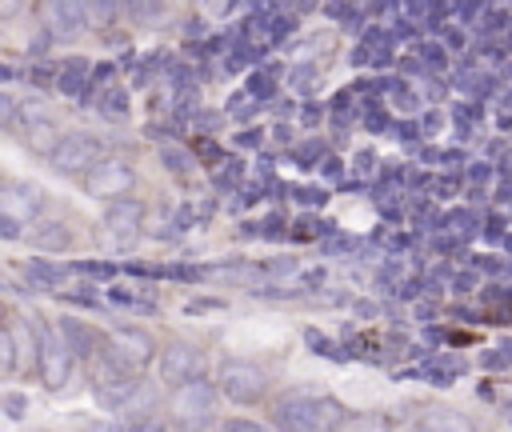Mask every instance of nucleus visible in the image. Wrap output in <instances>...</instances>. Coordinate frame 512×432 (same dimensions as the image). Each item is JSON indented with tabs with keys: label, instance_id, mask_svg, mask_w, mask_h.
Listing matches in <instances>:
<instances>
[{
	"label": "nucleus",
	"instance_id": "1",
	"mask_svg": "<svg viewBox=\"0 0 512 432\" xmlns=\"http://www.w3.org/2000/svg\"><path fill=\"white\" fill-rule=\"evenodd\" d=\"M84 376H88L92 396H96L104 408H116V404L128 396V388L136 384V372L124 368V364L104 348V340L84 356Z\"/></svg>",
	"mask_w": 512,
	"mask_h": 432
},
{
	"label": "nucleus",
	"instance_id": "2",
	"mask_svg": "<svg viewBox=\"0 0 512 432\" xmlns=\"http://www.w3.org/2000/svg\"><path fill=\"white\" fill-rule=\"evenodd\" d=\"M76 372V356L60 332V324H44L40 328V348H36V376L48 392H64L68 380Z\"/></svg>",
	"mask_w": 512,
	"mask_h": 432
},
{
	"label": "nucleus",
	"instance_id": "3",
	"mask_svg": "<svg viewBox=\"0 0 512 432\" xmlns=\"http://www.w3.org/2000/svg\"><path fill=\"white\" fill-rule=\"evenodd\" d=\"M100 156H104V144H100L92 132H60L56 144L44 152V160H48L52 172H60V176H76V180H80Z\"/></svg>",
	"mask_w": 512,
	"mask_h": 432
},
{
	"label": "nucleus",
	"instance_id": "4",
	"mask_svg": "<svg viewBox=\"0 0 512 432\" xmlns=\"http://www.w3.org/2000/svg\"><path fill=\"white\" fill-rule=\"evenodd\" d=\"M276 424L280 428H332L340 424V404L312 396V392H292L276 404Z\"/></svg>",
	"mask_w": 512,
	"mask_h": 432
},
{
	"label": "nucleus",
	"instance_id": "5",
	"mask_svg": "<svg viewBox=\"0 0 512 432\" xmlns=\"http://www.w3.org/2000/svg\"><path fill=\"white\" fill-rule=\"evenodd\" d=\"M168 412L176 424H208L212 412H216V388L188 376L180 384H172V396H168Z\"/></svg>",
	"mask_w": 512,
	"mask_h": 432
},
{
	"label": "nucleus",
	"instance_id": "6",
	"mask_svg": "<svg viewBox=\"0 0 512 432\" xmlns=\"http://www.w3.org/2000/svg\"><path fill=\"white\" fill-rule=\"evenodd\" d=\"M84 192L96 196V200H116V196H128L136 188V172L128 160L120 156H100L84 176H80Z\"/></svg>",
	"mask_w": 512,
	"mask_h": 432
},
{
	"label": "nucleus",
	"instance_id": "7",
	"mask_svg": "<svg viewBox=\"0 0 512 432\" xmlns=\"http://www.w3.org/2000/svg\"><path fill=\"white\" fill-rule=\"evenodd\" d=\"M216 388L236 404H256L268 392V372L248 364V360H224L220 376H216Z\"/></svg>",
	"mask_w": 512,
	"mask_h": 432
},
{
	"label": "nucleus",
	"instance_id": "8",
	"mask_svg": "<svg viewBox=\"0 0 512 432\" xmlns=\"http://www.w3.org/2000/svg\"><path fill=\"white\" fill-rule=\"evenodd\" d=\"M48 196L44 188L28 184V180H8L0 184V220H8L12 228H24V224H36L40 212H44Z\"/></svg>",
	"mask_w": 512,
	"mask_h": 432
},
{
	"label": "nucleus",
	"instance_id": "9",
	"mask_svg": "<svg viewBox=\"0 0 512 432\" xmlns=\"http://www.w3.org/2000/svg\"><path fill=\"white\" fill-rule=\"evenodd\" d=\"M16 124H20V132L28 140V148H36L40 156L60 136V124H56V116H52V108L44 100H16Z\"/></svg>",
	"mask_w": 512,
	"mask_h": 432
},
{
	"label": "nucleus",
	"instance_id": "10",
	"mask_svg": "<svg viewBox=\"0 0 512 432\" xmlns=\"http://www.w3.org/2000/svg\"><path fill=\"white\" fill-rule=\"evenodd\" d=\"M104 348H108L124 368H132V372L148 368L152 356H156V340H152L144 328H112V332L104 336Z\"/></svg>",
	"mask_w": 512,
	"mask_h": 432
},
{
	"label": "nucleus",
	"instance_id": "11",
	"mask_svg": "<svg viewBox=\"0 0 512 432\" xmlns=\"http://www.w3.org/2000/svg\"><path fill=\"white\" fill-rule=\"evenodd\" d=\"M8 336H12V356H16V368H12V376H16V380H28V376H36V348H40V328L32 324V316L16 312V316L8 320Z\"/></svg>",
	"mask_w": 512,
	"mask_h": 432
},
{
	"label": "nucleus",
	"instance_id": "12",
	"mask_svg": "<svg viewBox=\"0 0 512 432\" xmlns=\"http://www.w3.org/2000/svg\"><path fill=\"white\" fill-rule=\"evenodd\" d=\"M44 24L60 40L80 36L88 28V0H44Z\"/></svg>",
	"mask_w": 512,
	"mask_h": 432
},
{
	"label": "nucleus",
	"instance_id": "13",
	"mask_svg": "<svg viewBox=\"0 0 512 432\" xmlns=\"http://www.w3.org/2000/svg\"><path fill=\"white\" fill-rule=\"evenodd\" d=\"M112 412H120L124 424H152V412H160V388L152 380H140L136 376V384L128 388V396Z\"/></svg>",
	"mask_w": 512,
	"mask_h": 432
},
{
	"label": "nucleus",
	"instance_id": "14",
	"mask_svg": "<svg viewBox=\"0 0 512 432\" xmlns=\"http://www.w3.org/2000/svg\"><path fill=\"white\" fill-rule=\"evenodd\" d=\"M104 228H108L120 244H132V240L140 236V228H144V208H140L136 200H128V196H116V200H108Z\"/></svg>",
	"mask_w": 512,
	"mask_h": 432
},
{
	"label": "nucleus",
	"instance_id": "15",
	"mask_svg": "<svg viewBox=\"0 0 512 432\" xmlns=\"http://www.w3.org/2000/svg\"><path fill=\"white\" fill-rule=\"evenodd\" d=\"M196 372H200V356L188 344H164L160 348V380L168 388L180 384V380H188V376H196Z\"/></svg>",
	"mask_w": 512,
	"mask_h": 432
},
{
	"label": "nucleus",
	"instance_id": "16",
	"mask_svg": "<svg viewBox=\"0 0 512 432\" xmlns=\"http://www.w3.org/2000/svg\"><path fill=\"white\" fill-rule=\"evenodd\" d=\"M16 368V356H12V336H8V324H0V380L12 376Z\"/></svg>",
	"mask_w": 512,
	"mask_h": 432
},
{
	"label": "nucleus",
	"instance_id": "17",
	"mask_svg": "<svg viewBox=\"0 0 512 432\" xmlns=\"http://www.w3.org/2000/svg\"><path fill=\"white\" fill-rule=\"evenodd\" d=\"M120 4H124V12L132 20H144V16H156L160 12V0H120Z\"/></svg>",
	"mask_w": 512,
	"mask_h": 432
},
{
	"label": "nucleus",
	"instance_id": "18",
	"mask_svg": "<svg viewBox=\"0 0 512 432\" xmlns=\"http://www.w3.org/2000/svg\"><path fill=\"white\" fill-rule=\"evenodd\" d=\"M16 124V96L12 92H0V128Z\"/></svg>",
	"mask_w": 512,
	"mask_h": 432
}]
</instances>
